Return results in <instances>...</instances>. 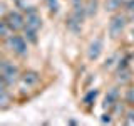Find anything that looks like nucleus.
I'll return each instance as SVG.
<instances>
[{
  "mask_svg": "<svg viewBox=\"0 0 134 126\" xmlns=\"http://www.w3.org/2000/svg\"><path fill=\"white\" fill-rule=\"evenodd\" d=\"M7 42H8V45L12 47V50H14L15 54H19V56H25V54H27V50H29L27 40H25L22 35H10Z\"/></svg>",
  "mask_w": 134,
  "mask_h": 126,
  "instance_id": "1",
  "label": "nucleus"
},
{
  "mask_svg": "<svg viewBox=\"0 0 134 126\" xmlns=\"http://www.w3.org/2000/svg\"><path fill=\"white\" fill-rule=\"evenodd\" d=\"M126 25V19L122 15H114L111 19V22H109V35L111 37H117L121 32H122Z\"/></svg>",
  "mask_w": 134,
  "mask_h": 126,
  "instance_id": "2",
  "label": "nucleus"
},
{
  "mask_svg": "<svg viewBox=\"0 0 134 126\" xmlns=\"http://www.w3.org/2000/svg\"><path fill=\"white\" fill-rule=\"evenodd\" d=\"M5 22H7V25H8V29H10V30H19V29H22L24 25H25L24 17L20 15L19 12H10V14L7 15Z\"/></svg>",
  "mask_w": 134,
  "mask_h": 126,
  "instance_id": "3",
  "label": "nucleus"
},
{
  "mask_svg": "<svg viewBox=\"0 0 134 126\" xmlns=\"http://www.w3.org/2000/svg\"><path fill=\"white\" fill-rule=\"evenodd\" d=\"M102 47H104V44H102V40H100V39L91 42L89 50H87V59H89V61H97L99 56L102 54Z\"/></svg>",
  "mask_w": 134,
  "mask_h": 126,
  "instance_id": "4",
  "label": "nucleus"
},
{
  "mask_svg": "<svg viewBox=\"0 0 134 126\" xmlns=\"http://www.w3.org/2000/svg\"><path fill=\"white\" fill-rule=\"evenodd\" d=\"M117 99H119V91H117V87H112L111 91L106 94V99H104V106H114L117 103Z\"/></svg>",
  "mask_w": 134,
  "mask_h": 126,
  "instance_id": "5",
  "label": "nucleus"
},
{
  "mask_svg": "<svg viewBox=\"0 0 134 126\" xmlns=\"http://www.w3.org/2000/svg\"><path fill=\"white\" fill-rule=\"evenodd\" d=\"M39 74L35 72V71H29V72H25L24 76H22V81L27 84V86H35L37 82H39Z\"/></svg>",
  "mask_w": 134,
  "mask_h": 126,
  "instance_id": "6",
  "label": "nucleus"
},
{
  "mask_svg": "<svg viewBox=\"0 0 134 126\" xmlns=\"http://www.w3.org/2000/svg\"><path fill=\"white\" fill-rule=\"evenodd\" d=\"M3 77H5V81H12V79L17 76V67L12 66V64H3Z\"/></svg>",
  "mask_w": 134,
  "mask_h": 126,
  "instance_id": "7",
  "label": "nucleus"
},
{
  "mask_svg": "<svg viewBox=\"0 0 134 126\" xmlns=\"http://www.w3.org/2000/svg\"><path fill=\"white\" fill-rule=\"evenodd\" d=\"M65 25H67V29H69L70 32H81V27H82V24L79 22V20H75L72 15L69 17V19H67V22H65Z\"/></svg>",
  "mask_w": 134,
  "mask_h": 126,
  "instance_id": "8",
  "label": "nucleus"
},
{
  "mask_svg": "<svg viewBox=\"0 0 134 126\" xmlns=\"http://www.w3.org/2000/svg\"><path fill=\"white\" fill-rule=\"evenodd\" d=\"M25 29V39L29 42H32V44H37V30L32 27H29V25H24Z\"/></svg>",
  "mask_w": 134,
  "mask_h": 126,
  "instance_id": "9",
  "label": "nucleus"
},
{
  "mask_svg": "<svg viewBox=\"0 0 134 126\" xmlns=\"http://www.w3.org/2000/svg\"><path fill=\"white\" fill-rule=\"evenodd\" d=\"M97 94H99V91H97V89H91V91H89V92H87V94L82 98V103L89 106V104H92V103L96 101V98H97Z\"/></svg>",
  "mask_w": 134,
  "mask_h": 126,
  "instance_id": "10",
  "label": "nucleus"
},
{
  "mask_svg": "<svg viewBox=\"0 0 134 126\" xmlns=\"http://www.w3.org/2000/svg\"><path fill=\"white\" fill-rule=\"evenodd\" d=\"M97 0H89V3H87L86 10H87V15H94L96 12H97Z\"/></svg>",
  "mask_w": 134,
  "mask_h": 126,
  "instance_id": "11",
  "label": "nucleus"
},
{
  "mask_svg": "<svg viewBox=\"0 0 134 126\" xmlns=\"http://www.w3.org/2000/svg\"><path fill=\"white\" fill-rule=\"evenodd\" d=\"M106 7H107V10H116V8L121 7V0H107Z\"/></svg>",
  "mask_w": 134,
  "mask_h": 126,
  "instance_id": "12",
  "label": "nucleus"
},
{
  "mask_svg": "<svg viewBox=\"0 0 134 126\" xmlns=\"http://www.w3.org/2000/svg\"><path fill=\"white\" fill-rule=\"evenodd\" d=\"M47 5H49L52 14H57V10H59V2L57 0H47Z\"/></svg>",
  "mask_w": 134,
  "mask_h": 126,
  "instance_id": "13",
  "label": "nucleus"
},
{
  "mask_svg": "<svg viewBox=\"0 0 134 126\" xmlns=\"http://www.w3.org/2000/svg\"><path fill=\"white\" fill-rule=\"evenodd\" d=\"M8 30H10V29H8L7 22H0V35H2V37H5L7 34H8Z\"/></svg>",
  "mask_w": 134,
  "mask_h": 126,
  "instance_id": "14",
  "label": "nucleus"
},
{
  "mask_svg": "<svg viewBox=\"0 0 134 126\" xmlns=\"http://www.w3.org/2000/svg\"><path fill=\"white\" fill-rule=\"evenodd\" d=\"M109 116H111V114H102V119H100V121H102V123H111V118H109Z\"/></svg>",
  "mask_w": 134,
  "mask_h": 126,
  "instance_id": "15",
  "label": "nucleus"
},
{
  "mask_svg": "<svg viewBox=\"0 0 134 126\" xmlns=\"http://www.w3.org/2000/svg\"><path fill=\"white\" fill-rule=\"evenodd\" d=\"M112 62H114V57H109L107 61H106V64H104V66H106V67H111V66H112Z\"/></svg>",
  "mask_w": 134,
  "mask_h": 126,
  "instance_id": "16",
  "label": "nucleus"
},
{
  "mask_svg": "<svg viewBox=\"0 0 134 126\" xmlns=\"http://www.w3.org/2000/svg\"><path fill=\"white\" fill-rule=\"evenodd\" d=\"M129 119H127V123H134V113H129Z\"/></svg>",
  "mask_w": 134,
  "mask_h": 126,
  "instance_id": "17",
  "label": "nucleus"
},
{
  "mask_svg": "<svg viewBox=\"0 0 134 126\" xmlns=\"http://www.w3.org/2000/svg\"><path fill=\"white\" fill-rule=\"evenodd\" d=\"M77 2H81V0H74V3H77Z\"/></svg>",
  "mask_w": 134,
  "mask_h": 126,
  "instance_id": "18",
  "label": "nucleus"
},
{
  "mask_svg": "<svg viewBox=\"0 0 134 126\" xmlns=\"http://www.w3.org/2000/svg\"><path fill=\"white\" fill-rule=\"evenodd\" d=\"M132 37H134V30H132Z\"/></svg>",
  "mask_w": 134,
  "mask_h": 126,
  "instance_id": "19",
  "label": "nucleus"
}]
</instances>
